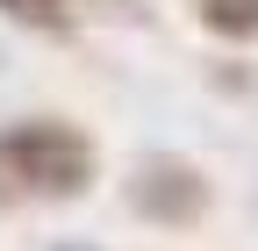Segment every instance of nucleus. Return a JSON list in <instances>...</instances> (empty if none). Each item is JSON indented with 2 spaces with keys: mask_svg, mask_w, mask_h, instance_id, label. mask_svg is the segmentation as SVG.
Wrapping results in <instances>:
<instances>
[{
  "mask_svg": "<svg viewBox=\"0 0 258 251\" xmlns=\"http://www.w3.org/2000/svg\"><path fill=\"white\" fill-rule=\"evenodd\" d=\"M129 208L151 215V223H194L208 208V179L179 158H144L137 179H129Z\"/></svg>",
  "mask_w": 258,
  "mask_h": 251,
  "instance_id": "obj_2",
  "label": "nucleus"
},
{
  "mask_svg": "<svg viewBox=\"0 0 258 251\" xmlns=\"http://www.w3.org/2000/svg\"><path fill=\"white\" fill-rule=\"evenodd\" d=\"M194 8H201V22L222 43H251L258 36V0H194Z\"/></svg>",
  "mask_w": 258,
  "mask_h": 251,
  "instance_id": "obj_3",
  "label": "nucleus"
},
{
  "mask_svg": "<svg viewBox=\"0 0 258 251\" xmlns=\"http://www.w3.org/2000/svg\"><path fill=\"white\" fill-rule=\"evenodd\" d=\"M0 186L29 201H79L93 186V144L64 115H29L0 130Z\"/></svg>",
  "mask_w": 258,
  "mask_h": 251,
  "instance_id": "obj_1",
  "label": "nucleus"
},
{
  "mask_svg": "<svg viewBox=\"0 0 258 251\" xmlns=\"http://www.w3.org/2000/svg\"><path fill=\"white\" fill-rule=\"evenodd\" d=\"M64 251H79V244H64Z\"/></svg>",
  "mask_w": 258,
  "mask_h": 251,
  "instance_id": "obj_5",
  "label": "nucleus"
},
{
  "mask_svg": "<svg viewBox=\"0 0 258 251\" xmlns=\"http://www.w3.org/2000/svg\"><path fill=\"white\" fill-rule=\"evenodd\" d=\"M0 15L22 22V29H36V36H64L79 15H72V0H0Z\"/></svg>",
  "mask_w": 258,
  "mask_h": 251,
  "instance_id": "obj_4",
  "label": "nucleus"
}]
</instances>
